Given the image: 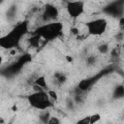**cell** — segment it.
<instances>
[{"label": "cell", "instance_id": "2", "mask_svg": "<svg viewBox=\"0 0 124 124\" xmlns=\"http://www.w3.org/2000/svg\"><path fill=\"white\" fill-rule=\"evenodd\" d=\"M27 101L31 107L41 110H45L53 107V102L49 99L47 91L33 92L27 96Z\"/></svg>", "mask_w": 124, "mask_h": 124}, {"label": "cell", "instance_id": "22", "mask_svg": "<svg viewBox=\"0 0 124 124\" xmlns=\"http://www.w3.org/2000/svg\"><path fill=\"white\" fill-rule=\"evenodd\" d=\"M66 58H67V60H68V61H72V57H69V56H67Z\"/></svg>", "mask_w": 124, "mask_h": 124}, {"label": "cell", "instance_id": "1", "mask_svg": "<svg viewBox=\"0 0 124 124\" xmlns=\"http://www.w3.org/2000/svg\"><path fill=\"white\" fill-rule=\"evenodd\" d=\"M28 24L27 22H22L18 24L15 29H13L9 34H7L5 37H2L0 41V45L4 48L12 49L15 48L16 46L18 45V43L21 40V37L27 32L28 30Z\"/></svg>", "mask_w": 124, "mask_h": 124}, {"label": "cell", "instance_id": "3", "mask_svg": "<svg viewBox=\"0 0 124 124\" xmlns=\"http://www.w3.org/2000/svg\"><path fill=\"white\" fill-rule=\"evenodd\" d=\"M62 32V24L60 22H50V23H46L34 32V34L39 35L43 40L49 41L53 40L56 37H58Z\"/></svg>", "mask_w": 124, "mask_h": 124}, {"label": "cell", "instance_id": "9", "mask_svg": "<svg viewBox=\"0 0 124 124\" xmlns=\"http://www.w3.org/2000/svg\"><path fill=\"white\" fill-rule=\"evenodd\" d=\"M54 78V80L56 81L57 84H63V83H65L66 80H67L66 75L63 74V73H61V72H56V73L54 74V78Z\"/></svg>", "mask_w": 124, "mask_h": 124}, {"label": "cell", "instance_id": "6", "mask_svg": "<svg viewBox=\"0 0 124 124\" xmlns=\"http://www.w3.org/2000/svg\"><path fill=\"white\" fill-rule=\"evenodd\" d=\"M58 16V9L53 5H46L42 13V19L44 21L55 20Z\"/></svg>", "mask_w": 124, "mask_h": 124}, {"label": "cell", "instance_id": "7", "mask_svg": "<svg viewBox=\"0 0 124 124\" xmlns=\"http://www.w3.org/2000/svg\"><path fill=\"white\" fill-rule=\"evenodd\" d=\"M95 80H96V77L91 78H84V79H81V80L78 82V88L80 91H82V92H86V91L94 84Z\"/></svg>", "mask_w": 124, "mask_h": 124}, {"label": "cell", "instance_id": "18", "mask_svg": "<svg viewBox=\"0 0 124 124\" xmlns=\"http://www.w3.org/2000/svg\"><path fill=\"white\" fill-rule=\"evenodd\" d=\"M119 27H120V31L124 33V16H121L119 18Z\"/></svg>", "mask_w": 124, "mask_h": 124}, {"label": "cell", "instance_id": "10", "mask_svg": "<svg viewBox=\"0 0 124 124\" xmlns=\"http://www.w3.org/2000/svg\"><path fill=\"white\" fill-rule=\"evenodd\" d=\"M113 97L118 99L124 97V85H118L116 86L114 92H113Z\"/></svg>", "mask_w": 124, "mask_h": 124}, {"label": "cell", "instance_id": "4", "mask_svg": "<svg viewBox=\"0 0 124 124\" xmlns=\"http://www.w3.org/2000/svg\"><path fill=\"white\" fill-rule=\"evenodd\" d=\"M87 33L92 36L103 35L108 28V21L105 18H95L85 24Z\"/></svg>", "mask_w": 124, "mask_h": 124}, {"label": "cell", "instance_id": "16", "mask_svg": "<svg viewBox=\"0 0 124 124\" xmlns=\"http://www.w3.org/2000/svg\"><path fill=\"white\" fill-rule=\"evenodd\" d=\"M76 124H90V118H89V116L83 117V118L79 119Z\"/></svg>", "mask_w": 124, "mask_h": 124}, {"label": "cell", "instance_id": "19", "mask_svg": "<svg viewBox=\"0 0 124 124\" xmlns=\"http://www.w3.org/2000/svg\"><path fill=\"white\" fill-rule=\"evenodd\" d=\"M71 33L73 34V35H75V36H78L79 35V30L78 29V28H76V27H74V28H72L71 29Z\"/></svg>", "mask_w": 124, "mask_h": 124}, {"label": "cell", "instance_id": "15", "mask_svg": "<svg viewBox=\"0 0 124 124\" xmlns=\"http://www.w3.org/2000/svg\"><path fill=\"white\" fill-rule=\"evenodd\" d=\"M96 62H97V58H96V56H94V55H90V56H88L87 59H86V64L89 65V66L94 65Z\"/></svg>", "mask_w": 124, "mask_h": 124}, {"label": "cell", "instance_id": "8", "mask_svg": "<svg viewBox=\"0 0 124 124\" xmlns=\"http://www.w3.org/2000/svg\"><path fill=\"white\" fill-rule=\"evenodd\" d=\"M32 84H36V85H38L39 87H41L42 89H44V90H46V91L48 90V89H47V83H46V78H45L44 76H40V77L36 78L33 80Z\"/></svg>", "mask_w": 124, "mask_h": 124}, {"label": "cell", "instance_id": "11", "mask_svg": "<svg viewBox=\"0 0 124 124\" xmlns=\"http://www.w3.org/2000/svg\"><path fill=\"white\" fill-rule=\"evenodd\" d=\"M50 117H51V116H50V114H49L48 111H44V112H42V113L39 115V119H40L44 124H47Z\"/></svg>", "mask_w": 124, "mask_h": 124}, {"label": "cell", "instance_id": "12", "mask_svg": "<svg viewBox=\"0 0 124 124\" xmlns=\"http://www.w3.org/2000/svg\"><path fill=\"white\" fill-rule=\"evenodd\" d=\"M47 95H48L49 99H50L52 102H56V101L58 100V95H57V93H56L54 90L48 89V90H47Z\"/></svg>", "mask_w": 124, "mask_h": 124}, {"label": "cell", "instance_id": "5", "mask_svg": "<svg viewBox=\"0 0 124 124\" xmlns=\"http://www.w3.org/2000/svg\"><path fill=\"white\" fill-rule=\"evenodd\" d=\"M66 10L68 15L73 17L77 18L84 13V2L81 1H71L66 3Z\"/></svg>", "mask_w": 124, "mask_h": 124}, {"label": "cell", "instance_id": "20", "mask_svg": "<svg viewBox=\"0 0 124 124\" xmlns=\"http://www.w3.org/2000/svg\"><path fill=\"white\" fill-rule=\"evenodd\" d=\"M115 38H116V40H118V41L122 40V39L124 38V33H123V32H121V31H119V32H118V33L116 34Z\"/></svg>", "mask_w": 124, "mask_h": 124}, {"label": "cell", "instance_id": "17", "mask_svg": "<svg viewBox=\"0 0 124 124\" xmlns=\"http://www.w3.org/2000/svg\"><path fill=\"white\" fill-rule=\"evenodd\" d=\"M47 124H60V120L56 117V116H51L48 120Z\"/></svg>", "mask_w": 124, "mask_h": 124}, {"label": "cell", "instance_id": "14", "mask_svg": "<svg viewBox=\"0 0 124 124\" xmlns=\"http://www.w3.org/2000/svg\"><path fill=\"white\" fill-rule=\"evenodd\" d=\"M99 51L102 53V54H106L108 52V46L107 44H103V45H100L99 47H98Z\"/></svg>", "mask_w": 124, "mask_h": 124}, {"label": "cell", "instance_id": "13", "mask_svg": "<svg viewBox=\"0 0 124 124\" xmlns=\"http://www.w3.org/2000/svg\"><path fill=\"white\" fill-rule=\"evenodd\" d=\"M89 118H90V124H96L97 122H99L101 120V115L99 113H94V114L90 115Z\"/></svg>", "mask_w": 124, "mask_h": 124}, {"label": "cell", "instance_id": "21", "mask_svg": "<svg viewBox=\"0 0 124 124\" xmlns=\"http://www.w3.org/2000/svg\"><path fill=\"white\" fill-rule=\"evenodd\" d=\"M17 109H18L17 105H14V106L12 107V111H17Z\"/></svg>", "mask_w": 124, "mask_h": 124}]
</instances>
